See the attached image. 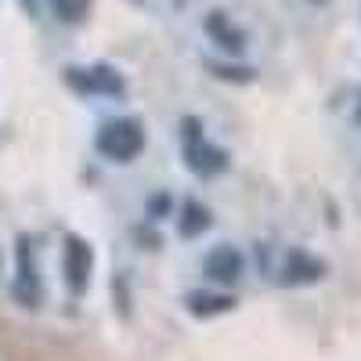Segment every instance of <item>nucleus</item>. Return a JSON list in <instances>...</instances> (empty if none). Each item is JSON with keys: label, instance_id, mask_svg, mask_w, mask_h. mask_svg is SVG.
<instances>
[{"label": "nucleus", "instance_id": "1a4fd4ad", "mask_svg": "<svg viewBox=\"0 0 361 361\" xmlns=\"http://www.w3.org/2000/svg\"><path fill=\"white\" fill-rule=\"evenodd\" d=\"M209 228V209L199 202V199H185V206H180V217H177V231L180 238H195Z\"/></svg>", "mask_w": 361, "mask_h": 361}, {"label": "nucleus", "instance_id": "7ed1b4c3", "mask_svg": "<svg viewBox=\"0 0 361 361\" xmlns=\"http://www.w3.org/2000/svg\"><path fill=\"white\" fill-rule=\"evenodd\" d=\"M202 271H206V279L214 282V286H235L238 279L246 275V257L238 246H214L206 257H202Z\"/></svg>", "mask_w": 361, "mask_h": 361}, {"label": "nucleus", "instance_id": "f03ea898", "mask_svg": "<svg viewBox=\"0 0 361 361\" xmlns=\"http://www.w3.org/2000/svg\"><path fill=\"white\" fill-rule=\"evenodd\" d=\"M94 148L109 163H134L145 148V127L130 116H116L94 134Z\"/></svg>", "mask_w": 361, "mask_h": 361}, {"label": "nucleus", "instance_id": "9b49d317", "mask_svg": "<svg viewBox=\"0 0 361 361\" xmlns=\"http://www.w3.org/2000/svg\"><path fill=\"white\" fill-rule=\"evenodd\" d=\"M221 80H250V69H228V66H214Z\"/></svg>", "mask_w": 361, "mask_h": 361}, {"label": "nucleus", "instance_id": "0eeeda50", "mask_svg": "<svg viewBox=\"0 0 361 361\" xmlns=\"http://www.w3.org/2000/svg\"><path fill=\"white\" fill-rule=\"evenodd\" d=\"M206 33H209V40H214L217 47H224V51H231V54H238V51L246 47L243 29L231 25V18H228L224 11H209V18H206Z\"/></svg>", "mask_w": 361, "mask_h": 361}, {"label": "nucleus", "instance_id": "20e7f679", "mask_svg": "<svg viewBox=\"0 0 361 361\" xmlns=\"http://www.w3.org/2000/svg\"><path fill=\"white\" fill-rule=\"evenodd\" d=\"M69 87L76 94H105V98H116L123 94V76L109 66H87V69H69L66 73Z\"/></svg>", "mask_w": 361, "mask_h": 361}, {"label": "nucleus", "instance_id": "9d476101", "mask_svg": "<svg viewBox=\"0 0 361 361\" xmlns=\"http://www.w3.org/2000/svg\"><path fill=\"white\" fill-rule=\"evenodd\" d=\"M90 8V0H54V11L58 18H66V22H80Z\"/></svg>", "mask_w": 361, "mask_h": 361}, {"label": "nucleus", "instance_id": "423d86ee", "mask_svg": "<svg viewBox=\"0 0 361 361\" xmlns=\"http://www.w3.org/2000/svg\"><path fill=\"white\" fill-rule=\"evenodd\" d=\"M62 267H66V286L73 293H83L87 282H90V246L83 238H66V257H62Z\"/></svg>", "mask_w": 361, "mask_h": 361}, {"label": "nucleus", "instance_id": "6e6552de", "mask_svg": "<svg viewBox=\"0 0 361 361\" xmlns=\"http://www.w3.org/2000/svg\"><path fill=\"white\" fill-rule=\"evenodd\" d=\"M185 307L195 314V318H214V314H224V311H231L235 307V296H228V293H188L185 296Z\"/></svg>", "mask_w": 361, "mask_h": 361}, {"label": "nucleus", "instance_id": "f257e3e1", "mask_svg": "<svg viewBox=\"0 0 361 361\" xmlns=\"http://www.w3.org/2000/svg\"><path fill=\"white\" fill-rule=\"evenodd\" d=\"M180 156H185V166L195 177H217L221 170H228V152L206 141L202 123L195 116L180 119Z\"/></svg>", "mask_w": 361, "mask_h": 361}, {"label": "nucleus", "instance_id": "39448f33", "mask_svg": "<svg viewBox=\"0 0 361 361\" xmlns=\"http://www.w3.org/2000/svg\"><path fill=\"white\" fill-rule=\"evenodd\" d=\"M325 275V264L307 250H289L282 260V286H311Z\"/></svg>", "mask_w": 361, "mask_h": 361}]
</instances>
